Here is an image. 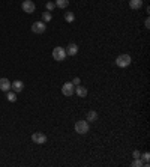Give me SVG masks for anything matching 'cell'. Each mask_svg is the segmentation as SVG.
I'll return each instance as SVG.
<instances>
[{
	"mask_svg": "<svg viewBox=\"0 0 150 167\" xmlns=\"http://www.w3.org/2000/svg\"><path fill=\"white\" fill-rule=\"evenodd\" d=\"M132 167H143L144 166V161L141 160V158H134V161H132V164H131Z\"/></svg>",
	"mask_w": 150,
	"mask_h": 167,
	"instance_id": "cell-17",
	"label": "cell"
},
{
	"mask_svg": "<svg viewBox=\"0 0 150 167\" xmlns=\"http://www.w3.org/2000/svg\"><path fill=\"white\" fill-rule=\"evenodd\" d=\"M11 89V81L8 78H0V91L8 92Z\"/></svg>",
	"mask_w": 150,
	"mask_h": 167,
	"instance_id": "cell-10",
	"label": "cell"
},
{
	"mask_svg": "<svg viewBox=\"0 0 150 167\" xmlns=\"http://www.w3.org/2000/svg\"><path fill=\"white\" fill-rule=\"evenodd\" d=\"M45 8H47V11H50V12H51V11H53V9L56 8V3H54V2H47Z\"/></svg>",
	"mask_w": 150,
	"mask_h": 167,
	"instance_id": "cell-19",
	"label": "cell"
},
{
	"mask_svg": "<svg viewBox=\"0 0 150 167\" xmlns=\"http://www.w3.org/2000/svg\"><path fill=\"white\" fill-rule=\"evenodd\" d=\"M77 53H78V45L75 42L68 44V47H66V56H75Z\"/></svg>",
	"mask_w": 150,
	"mask_h": 167,
	"instance_id": "cell-8",
	"label": "cell"
},
{
	"mask_svg": "<svg viewBox=\"0 0 150 167\" xmlns=\"http://www.w3.org/2000/svg\"><path fill=\"white\" fill-rule=\"evenodd\" d=\"M75 93H77L78 97L86 98V97H87V89H86L84 86H81V84H78V86L75 87Z\"/></svg>",
	"mask_w": 150,
	"mask_h": 167,
	"instance_id": "cell-11",
	"label": "cell"
},
{
	"mask_svg": "<svg viewBox=\"0 0 150 167\" xmlns=\"http://www.w3.org/2000/svg\"><path fill=\"white\" fill-rule=\"evenodd\" d=\"M90 130V125L87 120H77L75 122V132L78 134H87Z\"/></svg>",
	"mask_w": 150,
	"mask_h": 167,
	"instance_id": "cell-1",
	"label": "cell"
},
{
	"mask_svg": "<svg viewBox=\"0 0 150 167\" xmlns=\"http://www.w3.org/2000/svg\"><path fill=\"white\" fill-rule=\"evenodd\" d=\"M21 8H23V11L24 12H27V14H33L36 6H35V3L32 0H24L23 3H21Z\"/></svg>",
	"mask_w": 150,
	"mask_h": 167,
	"instance_id": "cell-6",
	"label": "cell"
},
{
	"mask_svg": "<svg viewBox=\"0 0 150 167\" xmlns=\"http://www.w3.org/2000/svg\"><path fill=\"white\" fill-rule=\"evenodd\" d=\"M32 140H33L35 143H38V145H42V143H45V142H47V136H45V134H42V132H33Z\"/></svg>",
	"mask_w": 150,
	"mask_h": 167,
	"instance_id": "cell-7",
	"label": "cell"
},
{
	"mask_svg": "<svg viewBox=\"0 0 150 167\" xmlns=\"http://www.w3.org/2000/svg\"><path fill=\"white\" fill-rule=\"evenodd\" d=\"M81 83V80H80V78H78V77H75L74 80H72V84H74V86H78V84Z\"/></svg>",
	"mask_w": 150,
	"mask_h": 167,
	"instance_id": "cell-21",
	"label": "cell"
},
{
	"mask_svg": "<svg viewBox=\"0 0 150 167\" xmlns=\"http://www.w3.org/2000/svg\"><path fill=\"white\" fill-rule=\"evenodd\" d=\"M62 93L65 97H72L75 93V86L72 84V81H66V83L62 86Z\"/></svg>",
	"mask_w": 150,
	"mask_h": 167,
	"instance_id": "cell-5",
	"label": "cell"
},
{
	"mask_svg": "<svg viewBox=\"0 0 150 167\" xmlns=\"http://www.w3.org/2000/svg\"><path fill=\"white\" fill-rule=\"evenodd\" d=\"M65 20L68 21V23H72V21L75 20V15H74V12H65Z\"/></svg>",
	"mask_w": 150,
	"mask_h": 167,
	"instance_id": "cell-18",
	"label": "cell"
},
{
	"mask_svg": "<svg viewBox=\"0 0 150 167\" xmlns=\"http://www.w3.org/2000/svg\"><path fill=\"white\" fill-rule=\"evenodd\" d=\"M51 18H53V15H51V12H50V11H47V12H42V21H44V23L51 21Z\"/></svg>",
	"mask_w": 150,
	"mask_h": 167,
	"instance_id": "cell-16",
	"label": "cell"
},
{
	"mask_svg": "<svg viewBox=\"0 0 150 167\" xmlns=\"http://www.w3.org/2000/svg\"><path fill=\"white\" fill-rule=\"evenodd\" d=\"M132 157H134V158H140L141 153H140V151H134V152H132Z\"/></svg>",
	"mask_w": 150,
	"mask_h": 167,
	"instance_id": "cell-22",
	"label": "cell"
},
{
	"mask_svg": "<svg viewBox=\"0 0 150 167\" xmlns=\"http://www.w3.org/2000/svg\"><path fill=\"white\" fill-rule=\"evenodd\" d=\"M11 89H12L15 93H18V92H21L23 89H24V83H23V81H20V80L12 81V83H11Z\"/></svg>",
	"mask_w": 150,
	"mask_h": 167,
	"instance_id": "cell-9",
	"label": "cell"
},
{
	"mask_svg": "<svg viewBox=\"0 0 150 167\" xmlns=\"http://www.w3.org/2000/svg\"><path fill=\"white\" fill-rule=\"evenodd\" d=\"M144 26H146V29L150 27V20H149V18H146V21H144Z\"/></svg>",
	"mask_w": 150,
	"mask_h": 167,
	"instance_id": "cell-23",
	"label": "cell"
},
{
	"mask_svg": "<svg viewBox=\"0 0 150 167\" xmlns=\"http://www.w3.org/2000/svg\"><path fill=\"white\" fill-rule=\"evenodd\" d=\"M6 99L9 101V103H15V101H17V93H15L14 91H12V92L8 91V93H6Z\"/></svg>",
	"mask_w": 150,
	"mask_h": 167,
	"instance_id": "cell-15",
	"label": "cell"
},
{
	"mask_svg": "<svg viewBox=\"0 0 150 167\" xmlns=\"http://www.w3.org/2000/svg\"><path fill=\"white\" fill-rule=\"evenodd\" d=\"M141 6H143V0H129V8L131 9L137 11V9H141Z\"/></svg>",
	"mask_w": 150,
	"mask_h": 167,
	"instance_id": "cell-12",
	"label": "cell"
},
{
	"mask_svg": "<svg viewBox=\"0 0 150 167\" xmlns=\"http://www.w3.org/2000/svg\"><path fill=\"white\" fill-rule=\"evenodd\" d=\"M45 30H47V24L44 21H36V23L32 24V32L36 33V35H42Z\"/></svg>",
	"mask_w": 150,
	"mask_h": 167,
	"instance_id": "cell-4",
	"label": "cell"
},
{
	"mask_svg": "<svg viewBox=\"0 0 150 167\" xmlns=\"http://www.w3.org/2000/svg\"><path fill=\"white\" fill-rule=\"evenodd\" d=\"M54 3H56V6H57V8H60V9H65V8H68L69 0H56Z\"/></svg>",
	"mask_w": 150,
	"mask_h": 167,
	"instance_id": "cell-14",
	"label": "cell"
},
{
	"mask_svg": "<svg viewBox=\"0 0 150 167\" xmlns=\"http://www.w3.org/2000/svg\"><path fill=\"white\" fill-rule=\"evenodd\" d=\"M53 59L57 60V62H63L66 59V50L63 48V47H56L53 50Z\"/></svg>",
	"mask_w": 150,
	"mask_h": 167,
	"instance_id": "cell-3",
	"label": "cell"
},
{
	"mask_svg": "<svg viewBox=\"0 0 150 167\" xmlns=\"http://www.w3.org/2000/svg\"><path fill=\"white\" fill-rule=\"evenodd\" d=\"M98 118H99V116H98V113H96L95 110H90L89 113H87V119H86V120H87V122H96Z\"/></svg>",
	"mask_w": 150,
	"mask_h": 167,
	"instance_id": "cell-13",
	"label": "cell"
},
{
	"mask_svg": "<svg viewBox=\"0 0 150 167\" xmlns=\"http://www.w3.org/2000/svg\"><path fill=\"white\" fill-rule=\"evenodd\" d=\"M140 158H141V160H143L144 163H149V160H150V153H149V152H144L143 155L140 157Z\"/></svg>",
	"mask_w": 150,
	"mask_h": 167,
	"instance_id": "cell-20",
	"label": "cell"
},
{
	"mask_svg": "<svg viewBox=\"0 0 150 167\" xmlns=\"http://www.w3.org/2000/svg\"><path fill=\"white\" fill-rule=\"evenodd\" d=\"M131 62H132V59H131L129 54H120L117 56L116 59V65L119 68H126V66H129Z\"/></svg>",
	"mask_w": 150,
	"mask_h": 167,
	"instance_id": "cell-2",
	"label": "cell"
}]
</instances>
